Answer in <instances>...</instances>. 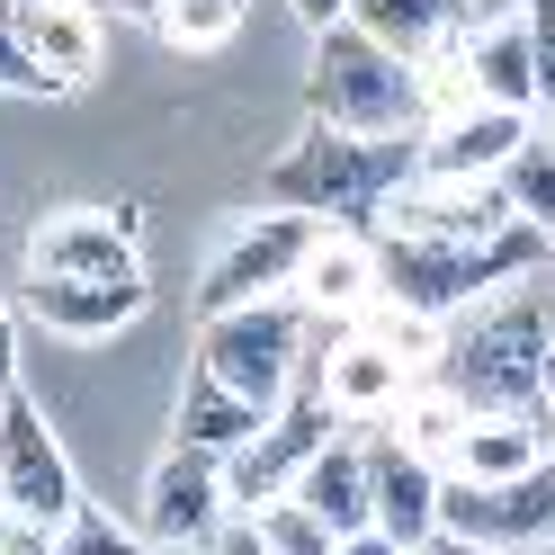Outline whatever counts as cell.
I'll return each mask as SVG.
<instances>
[{"label":"cell","mask_w":555,"mask_h":555,"mask_svg":"<svg viewBox=\"0 0 555 555\" xmlns=\"http://www.w3.org/2000/svg\"><path fill=\"white\" fill-rule=\"evenodd\" d=\"M439 386L457 395L466 412H546L555 386V296H546V269L493 287L483 305H466L448 323V350H439Z\"/></svg>","instance_id":"cell-1"},{"label":"cell","mask_w":555,"mask_h":555,"mask_svg":"<svg viewBox=\"0 0 555 555\" xmlns=\"http://www.w3.org/2000/svg\"><path fill=\"white\" fill-rule=\"evenodd\" d=\"M403 180H422V134H350L305 117V134L269 162L260 206H296V216H323L340 233H376V206Z\"/></svg>","instance_id":"cell-2"},{"label":"cell","mask_w":555,"mask_h":555,"mask_svg":"<svg viewBox=\"0 0 555 555\" xmlns=\"http://www.w3.org/2000/svg\"><path fill=\"white\" fill-rule=\"evenodd\" d=\"M546 251H555V233L546 224H519V216L502 233H483V242H376V296L457 323L466 305H483L493 287L546 269Z\"/></svg>","instance_id":"cell-3"},{"label":"cell","mask_w":555,"mask_h":555,"mask_svg":"<svg viewBox=\"0 0 555 555\" xmlns=\"http://www.w3.org/2000/svg\"><path fill=\"white\" fill-rule=\"evenodd\" d=\"M340 332H350V323L314 314L305 296H260V305H233V314H206L197 323V367L224 376L242 403L278 412V403L296 395V376L314 367V350L340 340Z\"/></svg>","instance_id":"cell-4"},{"label":"cell","mask_w":555,"mask_h":555,"mask_svg":"<svg viewBox=\"0 0 555 555\" xmlns=\"http://www.w3.org/2000/svg\"><path fill=\"white\" fill-rule=\"evenodd\" d=\"M305 108L323 126H350V134H422V63L376 46L359 18H340L314 37V73H305Z\"/></svg>","instance_id":"cell-5"},{"label":"cell","mask_w":555,"mask_h":555,"mask_svg":"<svg viewBox=\"0 0 555 555\" xmlns=\"http://www.w3.org/2000/svg\"><path fill=\"white\" fill-rule=\"evenodd\" d=\"M314 242H323V216H296V206H260V216L224 224L216 260H206V278H197V323L233 314V305H260V296H296Z\"/></svg>","instance_id":"cell-6"},{"label":"cell","mask_w":555,"mask_h":555,"mask_svg":"<svg viewBox=\"0 0 555 555\" xmlns=\"http://www.w3.org/2000/svg\"><path fill=\"white\" fill-rule=\"evenodd\" d=\"M439 538H475V546H502V555L555 546V457L529 466V475H502V483H457L448 475Z\"/></svg>","instance_id":"cell-7"},{"label":"cell","mask_w":555,"mask_h":555,"mask_svg":"<svg viewBox=\"0 0 555 555\" xmlns=\"http://www.w3.org/2000/svg\"><path fill=\"white\" fill-rule=\"evenodd\" d=\"M0 493H10L18 519H46V529H63L81 502V483H73V457H63V439L46 422V403L37 395H0Z\"/></svg>","instance_id":"cell-8"},{"label":"cell","mask_w":555,"mask_h":555,"mask_svg":"<svg viewBox=\"0 0 555 555\" xmlns=\"http://www.w3.org/2000/svg\"><path fill=\"white\" fill-rule=\"evenodd\" d=\"M502 224H511L502 180H439V170L403 180L386 206H376V242H483Z\"/></svg>","instance_id":"cell-9"},{"label":"cell","mask_w":555,"mask_h":555,"mask_svg":"<svg viewBox=\"0 0 555 555\" xmlns=\"http://www.w3.org/2000/svg\"><path fill=\"white\" fill-rule=\"evenodd\" d=\"M233 511V483H224V457H206V448L170 439V457L144 475V511H134V529L153 546H206V529Z\"/></svg>","instance_id":"cell-10"},{"label":"cell","mask_w":555,"mask_h":555,"mask_svg":"<svg viewBox=\"0 0 555 555\" xmlns=\"http://www.w3.org/2000/svg\"><path fill=\"white\" fill-rule=\"evenodd\" d=\"M27 269H54V278H144L134 206H54V216H37Z\"/></svg>","instance_id":"cell-11"},{"label":"cell","mask_w":555,"mask_h":555,"mask_svg":"<svg viewBox=\"0 0 555 555\" xmlns=\"http://www.w3.org/2000/svg\"><path fill=\"white\" fill-rule=\"evenodd\" d=\"M439 493H448V466H430L422 448H403L386 422L367 439V511L395 546H430L439 538Z\"/></svg>","instance_id":"cell-12"},{"label":"cell","mask_w":555,"mask_h":555,"mask_svg":"<svg viewBox=\"0 0 555 555\" xmlns=\"http://www.w3.org/2000/svg\"><path fill=\"white\" fill-rule=\"evenodd\" d=\"M538 134L529 108H502V99H466V108H448L422 126V170L439 180H502V162Z\"/></svg>","instance_id":"cell-13"},{"label":"cell","mask_w":555,"mask_h":555,"mask_svg":"<svg viewBox=\"0 0 555 555\" xmlns=\"http://www.w3.org/2000/svg\"><path fill=\"white\" fill-rule=\"evenodd\" d=\"M18 305H27V323H46L63 340H108V332H126L134 314H144L153 296H144V278H54V269H27Z\"/></svg>","instance_id":"cell-14"},{"label":"cell","mask_w":555,"mask_h":555,"mask_svg":"<svg viewBox=\"0 0 555 555\" xmlns=\"http://www.w3.org/2000/svg\"><path fill=\"white\" fill-rule=\"evenodd\" d=\"M314 376H323V403L340 412V422H395V403L422 386V376H412L386 340H367L359 323L314 350Z\"/></svg>","instance_id":"cell-15"},{"label":"cell","mask_w":555,"mask_h":555,"mask_svg":"<svg viewBox=\"0 0 555 555\" xmlns=\"http://www.w3.org/2000/svg\"><path fill=\"white\" fill-rule=\"evenodd\" d=\"M0 18L63 90H81L99 73V0H0Z\"/></svg>","instance_id":"cell-16"},{"label":"cell","mask_w":555,"mask_h":555,"mask_svg":"<svg viewBox=\"0 0 555 555\" xmlns=\"http://www.w3.org/2000/svg\"><path fill=\"white\" fill-rule=\"evenodd\" d=\"M555 457V412H475L466 439L448 448V475L457 483H502V475H529Z\"/></svg>","instance_id":"cell-17"},{"label":"cell","mask_w":555,"mask_h":555,"mask_svg":"<svg viewBox=\"0 0 555 555\" xmlns=\"http://www.w3.org/2000/svg\"><path fill=\"white\" fill-rule=\"evenodd\" d=\"M287 493H296L305 511H314L332 538L376 529V511H367V439H340V430H332V439L314 448V457H305V475L287 483Z\"/></svg>","instance_id":"cell-18"},{"label":"cell","mask_w":555,"mask_h":555,"mask_svg":"<svg viewBox=\"0 0 555 555\" xmlns=\"http://www.w3.org/2000/svg\"><path fill=\"white\" fill-rule=\"evenodd\" d=\"M466 73L475 99H502V108H529L538 117V46H529V10H502L466 27Z\"/></svg>","instance_id":"cell-19"},{"label":"cell","mask_w":555,"mask_h":555,"mask_svg":"<svg viewBox=\"0 0 555 555\" xmlns=\"http://www.w3.org/2000/svg\"><path fill=\"white\" fill-rule=\"evenodd\" d=\"M296 296L314 305V314L359 323L367 305H376V233H340V224H323L314 260H305V278H296Z\"/></svg>","instance_id":"cell-20"},{"label":"cell","mask_w":555,"mask_h":555,"mask_svg":"<svg viewBox=\"0 0 555 555\" xmlns=\"http://www.w3.org/2000/svg\"><path fill=\"white\" fill-rule=\"evenodd\" d=\"M260 430H269V412H260V403H242L224 376H206V367L189 359V386H180V412H170V439L206 448V457H242Z\"/></svg>","instance_id":"cell-21"},{"label":"cell","mask_w":555,"mask_h":555,"mask_svg":"<svg viewBox=\"0 0 555 555\" xmlns=\"http://www.w3.org/2000/svg\"><path fill=\"white\" fill-rule=\"evenodd\" d=\"M350 18L367 27L376 46H395V54H412V63H422V54L457 46L466 27H475V0H359Z\"/></svg>","instance_id":"cell-22"},{"label":"cell","mask_w":555,"mask_h":555,"mask_svg":"<svg viewBox=\"0 0 555 555\" xmlns=\"http://www.w3.org/2000/svg\"><path fill=\"white\" fill-rule=\"evenodd\" d=\"M466 422H475V412H466L457 395H448V386H439V376H422V386H412V395L395 403V422H386V430H395L403 448H422V457H430V466H448V448H457V439H466Z\"/></svg>","instance_id":"cell-23"},{"label":"cell","mask_w":555,"mask_h":555,"mask_svg":"<svg viewBox=\"0 0 555 555\" xmlns=\"http://www.w3.org/2000/svg\"><path fill=\"white\" fill-rule=\"evenodd\" d=\"M144 27L180 54H216L242 37V0H144Z\"/></svg>","instance_id":"cell-24"},{"label":"cell","mask_w":555,"mask_h":555,"mask_svg":"<svg viewBox=\"0 0 555 555\" xmlns=\"http://www.w3.org/2000/svg\"><path fill=\"white\" fill-rule=\"evenodd\" d=\"M359 332H367V340H386V350H395L412 376H430L439 350H448V323H439V314H412V305H395V296H376L367 314H359Z\"/></svg>","instance_id":"cell-25"},{"label":"cell","mask_w":555,"mask_h":555,"mask_svg":"<svg viewBox=\"0 0 555 555\" xmlns=\"http://www.w3.org/2000/svg\"><path fill=\"white\" fill-rule=\"evenodd\" d=\"M502 197L519 224H546L555 233V134H529L511 162H502Z\"/></svg>","instance_id":"cell-26"},{"label":"cell","mask_w":555,"mask_h":555,"mask_svg":"<svg viewBox=\"0 0 555 555\" xmlns=\"http://www.w3.org/2000/svg\"><path fill=\"white\" fill-rule=\"evenodd\" d=\"M54 555H153V538L126 529V519L99 511V502H73V519L54 529Z\"/></svg>","instance_id":"cell-27"},{"label":"cell","mask_w":555,"mask_h":555,"mask_svg":"<svg viewBox=\"0 0 555 555\" xmlns=\"http://www.w3.org/2000/svg\"><path fill=\"white\" fill-rule=\"evenodd\" d=\"M260 529H269V555H332L340 538L323 529L314 511H305L296 493H278V502H260Z\"/></svg>","instance_id":"cell-28"},{"label":"cell","mask_w":555,"mask_h":555,"mask_svg":"<svg viewBox=\"0 0 555 555\" xmlns=\"http://www.w3.org/2000/svg\"><path fill=\"white\" fill-rule=\"evenodd\" d=\"M0 90H27V99H63V81H54L46 63L27 54L18 37H10V18H0Z\"/></svg>","instance_id":"cell-29"},{"label":"cell","mask_w":555,"mask_h":555,"mask_svg":"<svg viewBox=\"0 0 555 555\" xmlns=\"http://www.w3.org/2000/svg\"><path fill=\"white\" fill-rule=\"evenodd\" d=\"M197 555H269V529H260V511H224L216 529H206Z\"/></svg>","instance_id":"cell-30"},{"label":"cell","mask_w":555,"mask_h":555,"mask_svg":"<svg viewBox=\"0 0 555 555\" xmlns=\"http://www.w3.org/2000/svg\"><path fill=\"white\" fill-rule=\"evenodd\" d=\"M529 10V46H538V108L555 99V0H519Z\"/></svg>","instance_id":"cell-31"},{"label":"cell","mask_w":555,"mask_h":555,"mask_svg":"<svg viewBox=\"0 0 555 555\" xmlns=\"http://www.w3.org/2000/svg\"><path fill=\"white\" fill-rule=\"evenodd\" d=\"M0 555H54V529H46V519L0 511Z\"/></svg>","instance_id":"cell-32"},{"label":"cell","mask_w":555,"mask_h":555,"mask_svg":"<svg viewBox=\"0 0 555 555\" xmlns=\"http://www.w3.org/2000/svg\"><path fill=\"white\" fill-rule=\"evenodd\" d=\"M287 10H296V18H305V27H314V37H323V27H340V18L359 10V0H287Z\"/></svg>","instance_id":"cell-33"},{"label":"cell","mask_w":555,"mask_h":555,"mask_svg":"<svg viewBox=\"0 0 555 555\" xmlns=\"http://www.w3.org/2000/svg\"><path fill=\"white\" fill-rule=\"evenodd\" d=\"M10 386H18V314L0 305V395H10Z\"/></svg>","instance_id":"cell-34"},{"label":"cell","mask_w":555,"mask_h":555,"mask_svg":"<svg viewBox=\"0 0 555 555\" xmlns=\"http://www.w3.org/2000/svg\"><path fill=\"white\" fill-rule=\"evenodd\" d=\"M332 555H412V546H395L386 529H350V538H340Z\"/></svg>","instance_id":"cell-35"},{"label":"cell","mask_w":555,"mask_h":555,"mask_svg":"<svg viewBox=\"0 0 555 555\" xmlns=\"http://www.w3.org/2000/svg\"><path fill=\"white\" fill-rule=\"evenodd\" d=\"M430 555H502V546H475V538H430Z\"/></svg>","instance_id":"cell-36"},{"label":"cell","mask_w":555,"mask_h":555,"mask_svg":"<svg viewBox=\"0 0 555 555\" xmlns=\"http://www.w3.org/2000/svg\"><path fill=\"white\" fill-rule=\"evenodd\" d=\"M538 134H555V99H546V108H538Z\"/></svg>","instance_id":"cell-37"},{"label":"cell","mask_w":555,"mask_h":555,"mask_svg":"<svg viewBox=\"0 0 555 555\" xmlns=\"http://www.w3.org/2000/svg\"><path fill=\"white\" fill-rule=\"evenodd\" d=\"M126 10H134V18H144V0H126Z\"/></svg>","instance_id":"cell-38"},{"label":"cell","mask_w":555,"mask_h":555,"mask_svg":"<svg viewBox=\"0 0 555 555\" xmlns=\"http://www.w3.org/2000/svg\"><path fill=\"white\" fill-rule=\"evenodd\" d=\"M546 412H555V386H546Z\"/></svg>","instance_id":"cell-39"},{"label":"cell","mask_w":555,"mask_h":555,"mask_svg":"<svg viewBox=\"0 0 555 555\" xmlns=\"http://www.w3.org/2000/svg\"><path fill=\"white\" fill-rule=\"evenodd\" d=\"M0 511H10V493H0Z\"/></svg>","instance_id":"cell-40"},{"label":"cell","mask_w":555,"mask_h":555,"mask_svg":"<svg viewBox=\"0 0 555 555\" xmlns=\"http://www.w3.org/2000/svg\"><path fill=\"white\" fill-rule=\"evenodd\" d=\"M412 555H430V546H412Z\"/></svg>","instance_id":"cell-41"}]
</instances>
